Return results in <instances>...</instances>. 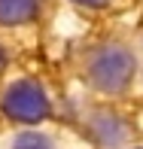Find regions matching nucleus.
Segmentation results:
<instances>
[{
  "label": "nucleus",
  "mask_w": 143,
  "mask_h": 149,
  "mask_svg": "<svg viewBox=\"0 0 143 149\" xmlns=\"http://www.w3.org/2000/svg\"><path fill=\"white\" fill-rule=\"evenodd\" d=\"M0 64H3V52H0Z\"/></svg>",
  "instance_id": "6"
},
{
  "label": "nucleus",
  "mask_w": 143,
  "mask_h": 149,
  "mask_svg": "<svg viewBox=\"0 0 143 149\" xmlns=\"http://www.w3.org/2000/svg\"><path fill=\"white\" fill-rule=\"evenodd\" d=\"M12 149H55V146H52V140L43 137V134L24 131V134H18V137L12 140Z\"/></svg>",
  "instance_id": "4"
},
{
  "label": "nucleus",
  "mask_w": 143,
  "mask_h": 149,
  "mask_svg": "<svg viewBox=\"0 0 143 149\" xmlns=\"http://www.w3.org/2000/svg\"><path fill=\"white\" fill-rule=\"evenodd\" d=\"M3 113L15 122H40L49 116V97L37 82H15L3 94Z\"/></svg>",
  "instance_id": "2"
},
{
  "label": "nucleus",
  "mask_w": 143,
  "mask_h": 149,
  "mask_svg": "<svg viewBox=\"0 0 143 149\" xmlns=\"http://www.w3.org/2000/svg\"><path fill=\"white\" fill-rule=\"evenodd\" d=\"M73 3H82V6H104V3H110V0H73Z\"/></svg>",
  "instance_id": "5"
},
{
  "label": "nucleus",
  "mask_w": 143,
  "mask_h": 149,
  "mask_svg": "<svg viewBox=\"0 0 143 149\" xmlns=\"http://www.w3.org/2000/svg\"><path fill=\"white\" fill-rule=\"evenodd\" d=\"M134 70H137V58L122 46H107L91 58L88 67V79L98 85L100 91H122L131 82Z\"/></svg>",
  "instance_id": "1"
},
{
  "label": "nucleus",
  "mask_w": 143,
  "mask_h": 149,
  "mask_svg": "<svg viewBox=\"0 0 143 149\" xmlns=\"http://www.w3.org/2000/svg\"><path fill=\"white\" fill-rule=\"evenodd\" d=\"M40 0H0V24H24L37 15Z\"/></svg>",
  "instance_id": "3"
}]
</instances>
